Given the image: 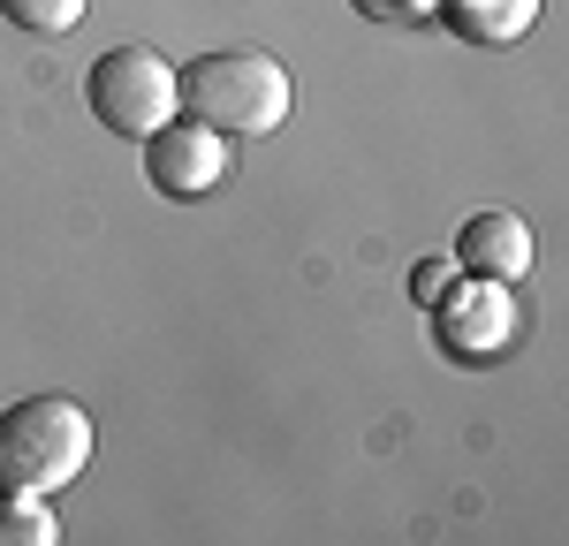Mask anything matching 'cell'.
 <instances>
[{
	"instance_id": "cell-6",
	"label": "cell",
	"mask_w": 569,
	"mask_h": 546,
	"mask_svg": "<svg viewBox=\"0 0 569 546\" xmlns=\"http://www.w3.org/2000/svg\"><path fill=\"white\" fill-rule=\"evenodd\" d=\"M456 273H479V281H525L531 273V228L517 213H471L456 228Z\"/></svg>"
},
{
	"instance_id": "cell-2",
	"label": "cell",
	"mask_w": 569,
	"mask_h": 546,
	"mask_svg": "<svg viewBox=\"0 0 569 546\" xmlns=\"http://www.w3.org/2000/svg\"><path fill=\"white\" fill-rule=\"evenodd\" d=\"M91 463V417L69 395H23L0 410V486L8 494H53L84 478Z\"/></svg>"
},
{
	"instance_id": "cell-1",
	"label": "cell",
	"mask_w": 569,
	"mask_h": 546,
	"mask_svg": "<svg viewBox=\"0 0 569 546\" xmlns=\"http://www.w3.org/2000/svg\"><path fill=\"white\" fill-rule=\"evenodd\" d=\"M176 99L182 114H198L206 130L220 136H266L289 122V69L259 53V46H220V53H198L190 69H176Z\"/></svg>"
},
{
	"instance_id": "cell-3",
	"label": "cell",
	"mask_w": 569,
	"mask_h": 546,
	"mask_svg": "<svg viewBox=\"0 0 569 546\" xmlns=\"http://www.w3.org/2000/svg\"><path fill=\"white\" fill-rule=\"evenodd\" d=\"M84 107L99 114V130H114V136H130V144H144L160 122H176V114H182V99H176V61H168L160 46H114V53H99V61H91Z\"/></svg>"
},
{
	"instance_id": "cell-8",
	"label": "cell",
	"mask_w": 569,
	"mask_h": 546,
	"mask_svg": "<svg viewBox=\"0 0 569 546\" xmlns=\"http://www.w3.org/2000/svg\"><path fill=\"white\" fill-rule=\"evenodd\" d=\"M61 524L46 516V494H8L0 501V546H53Z\"/></svg>"
},
{
	"instance_id": "cell-9",
	"label": "cell",
	"mask_w": 569,
	"mask_h": 546,
	"mask_svg": "<svg viewBox=\"0 0 569 546\" xmlns=\"http://www.w3.org/2000/svg\"><path fill=\"white\" fill-rule=\"evenodd\" d=\"M84 8H91V0H0V16H8L16 31H31V39H61V31H77Z\"/></svg>"
},
{
	"instance_id": "cell-5",
	"label": "cell",
	"mask_w": 569,
	"mask_h": 546,
	"mask_svg": "<svg viewBox=\"0 0 569 546\" xmlns=\"http://www.w3.org/2000/svg\"><path fill=\"white\" fill-rule=\"evenodd\" d=\"M144 175H152V190L160 198H206V190H220L228 182V136L206 130L198 114H182V122H160V130L144 136Z\"/></svg>"
},
{
	"instance_id": "cell-11",
	"label": "cell",
	"mask_w": 569,
	"mask_h": 546,
	"mask_svg": "<svg viewBox=\"0 0 569 546\" xmlns=\"http://www.w3.org/2000/svg\"><path fill=\"white\" fill-rule=\"evenodd\" d=\"M448 281H456V259H418V266H410V296H418V304L433 312V304H440V289H448Z\"/></svg>"
},
{
	"instance_id": "cell-4",
	"label": "cell",
	"mask_w": 569,
	"mask_h": 546,
	"mask_svg": "<svg viewBox=\"0 0 569 546\" xmlns=\"http://www.w3.org/2000/svg\"><path fill=\"white\" fill-rule=\"evenodd\" d=\"M517 289L509 281H479V273H463V281H448L433 304V334L440 350L456 364H493L517 350Z\"/></svg>"
},
{
	"instance_id": "cell-10",
	"label": "cell",
	"mask_w": 569,
	"mask_h": 546,
	"mask_svg": "<svg viewBox=\"0 0 569 546\" xmlns=\"http://www.w3.org/2000/svg\"><path fill=\"white\" fill-rule=\"evenodd\" d=\"M365 23H395V31H418V23H433L440 0H350Z\"/></svg>"
},
{
	"instance_id": "cell-7",
	"label": "cell",
	"mask_w": 569,
	"mask_h": 546,
	"mask_svg": "<svg viewBox=\"0 0 569 546\" xmlns=\"http://www.w3.org/2000/svg\"><path fill=\"white\" fill-rule=\"evenodd\" d=\"M433 23H448L456 39H471V46H517L539 23V0H440Z\"/></svg>"
}]
</instances>
